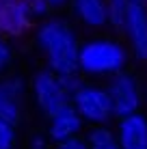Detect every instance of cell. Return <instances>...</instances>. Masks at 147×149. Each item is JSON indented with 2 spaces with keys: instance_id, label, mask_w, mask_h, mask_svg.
Masks as SVG:
<instances>
[{
  "instance_id": "obj_6",
  "label": "cell",
  "mask_w": 147,
  "mask_h": 149,
  "mask_svg": "<svg viewBox=\"0 0 147 149\" xmlns=\"http://www.w3.org/2000/svg\"><path fill=\"white\" fill-rule=\"evenodd\" d=\"M37 17L28 0H0V33L4 39L17 41L33 33Z\"/></svg>"
},
{
  "instance_id": "obj_3",
  "label": "cell",
  "mask_w": 147,
  "mask_h": 149,
  "mask_svg": "<svg viewBox=\"0 0 147 149\" xmlns=\"http://www.w3.org/2000/svg\"><path fill=\"white\" fill-rule=\"evenodd\" d=\"M28 95L45 119L72 104V86H69V82L48 67H39L30 74Z\"/></svg>"
},
{
  "instance_id": "obj_18",
  "label": "cell",
  "mask_w": 147,
  "mask_h": 149,
  "mask_svg": "<svg viewBox=\"0 0 147 149\" xmlns=\"http://www.w3.org/2000/svg\"><path fill=\"white\" fill-rule=\"evenodd\" d=\"M48 145H50L48 134H33V138H30V149H48Z\"/></svg>"
},
{
  "instance_id": "obj_5",
  "label": "cell",
  "mask_w": 147,
  "mask_h": 149,
  "mask_svg": "<svg viewBox=\"0 0 147 149\" xmlns=\"http://www.w3.org/2000/svg\"><path fill=\"white\" fill-rule=\"evenodd\" d=\"M106 89H108V93H110L115 117H117V119H123V117L141 112L143 91H141V82L134 74L121 71V74L113 76V78L106 82Z\"/></svg>"
},
{
  "instance_id": "obj_13",
  "label": "cell",
  "mask_w": 147,
  "mask_h": 149,
  "mask_svg": "<svg viewBox=\"0 0 147 149\" xmlns=\"http://www.w3.org/2000/svg\"><path fill=\"white\" fill-rule=\"evenodd\" d=\"M130 4L132 0H106V7H108V28L115 33H121L123 22L128 17Z\"/></svg>"
},
{
  "instance_id": "obj_12",
  "label": "cell",
  "mask_w": 147,
  "mask_h": 149,
  "mask_svg": "<svg viewBox=\"0 0 147 149\" xmlns=\"http://www.w3.org/2000/svg\"><path fill=\"white\" fill-rule=\"evenodd\" d=\"M87 143L91 149H121L117 130H113L110 125H98V127H89L87 132Z\"/></svg>"
},
{
  "instance_id": "obj_17",
  "label": "cell",
  "mask_w": 147,
  "mask_h": 149,
  "mask_svg": "<svg viewBox=\"0 0 147 149\" xmlns=\"http://www.w3.org/2000/svg\"><path fill=\"white\" fill-rule=\"evenodd\" d=\"M56 149H91L87 138L84 136H78V138H72V141H65V143H59Z\"/></svg>"
},
{
  "instance_id": "obj_14",
  "label": "cell",
  "mask_w": 147,
  "mask_h": 149,
  "mask_svg": "<svg viewBox=\"0 0 147 149\" xmlns=\"http://www.w3.org/2000/svg\"><path fill=\"white\" fill-rule=\"evenodd\" d=\"M67 2L69 0H28L37 22L43 19V17H48V15H52V13H56V11H61L63 7H67Z\"/></svg>"
},
{
  "instance_id": "obj_15",
  "label": "cell",
  "mask_w": 147,
  "mask_h": 149,
  "mask_svg": "<svg viewBox=\"0 0 147 149\" xmlns=\"http://www.w3.org/2000/svg\"><path fill=\"white\" fill-rule=\"evenodd\" d=\"M13 61H15V50H13L11 41L0 37V78L9 76V71L13 67Z\"/></svg>"
},
{
  "instance_id": "obj_20",
  "label": "cell",
  "mask_w": 147,
  "mask_h": 149,
  "mask_svg": "<svg viewBox=\"0 0 147 149\" xmlns=\"http://www.w3.org/2000/svg\"><path fill=\"white\" fill-rule=\"evenodd\" d=\"M0 37H2V33H0Z\"/></svg>"
},
{
  "instance_id": "obj_4",
  "label": "cell",
  "mask_w": 147,
  "mask_h": 149,
  "mask_svg": "<svg viewBox=\"0 0 147 149\" xmlns=\"http://www.w3.org/2000/svg\"><path fill=\"white\" fill-rule=\"evenodd\" d=\"M72 106L89 127L110 125V121L117 119L110 93L106 89V82H95V80L82 78L80 84L72 91Z\"/></svg>"
},
{
  "instance_id": "obj_7",
  "label": "cell",
  "mask_w": 147,
  "mask_h": 149,
  "mask_svg": "<svg viewBox=\"0 0 147 149\" xmlns=\"http://www.w3.org/2000/svg\"><path fill=\"white\" fill-rule=\"evenodd\" d=\"M121 37L132 58L147 63V2H132L121 28Z\"/></svg>"
},
{
  "instance_id": "obj_19",
  "label": "cell",
  "mask_w": 147,
  "mask_h": 149,
  "mask_svg": "<svg viewBox=\"0 0 147 149\" xmlns=\"http://www.w3.org/2000/svg\"><path fill=\"white\" fill-rule=\"evenodd\" d=\"M132 2H147V0H132Z\"/></svg>"
},
{
  "instance_id": "obj_2",
  "label": "cell",
  "mask_w": 147,
  "mask_h": 149,
  "mask_svg": "<svg viewBox=\"0 0 147 149\" xmlns=\"http://www.w3.org/2000/svg\"><path fill=\"white\" fill-rule=\"evenodd\" d=\"M130 58L132 54L123 39L104 33L91 35L82 39V45H80L78 71L84 80L108 82L113 76L128 71Z\"/></svg>"
},
{
  "instance_id": "obj_9",
  "label": "cell",
  "mask_w": 147,
  "mask_h": 149,
  "mask_svg": "<svg viewBox=\"0 0 147 149\" xmlns=\"http://www.w3.org/2000/svg\"><path fill=\"white\" fill-rule=\"evenodd\" d=\"M69 15L78 26L91 30V33H102L108 28V7L106 0H69L67 2Z\"/></svg>"
},
{
  "instance_id": "obj_16",
  "label": "cell",
  "mask_w": 147,
  "mask_h": 149,
  "mask_svg": "<svg viewBox=\"0 0 147 149\" xmlns=\"http://www.w3.org/2000/svg\"><path fill=\"white\" fill-rule=\"evenodd\" d=\"M17 145V125L0 119V149H15Z\"/></svg>"
},
{
  "instance_id": "obj_1",
  "label": "cell",
  "mask_w": 147,
  "mask_h": 149,
  "mask_svg": "<svg viewBox=\"0 0 147 149\" xmlns=\"http://www.w3.org/2000/svg\"><path fill=\"white\" fill-rule=\"evenodd\" d=\"M33 41L39 58L43 61V67L56 71L65 80L82 78L78 71L82 39L78 35L76 24L69 17L61 13H52L39 19L33 30Z\"/></svg>"
},
{
  "instance_id": "obj_11",
  "label": "cell",
  "mask_w": 147,
  "mask_h": 149,
  "mask_svg": "<svg viewBox=\"0 0 147 149\" xmlns=\"http://www.w3.org/2000/svg\"><path fill=\"white\" fill-rule=\"evenodd\" d=\"M121 149H147V117L143 112L117 119Z\"/></svg>"
},
{
  "instance_id": "obj_8",
  "label": "cell",
  "mask_w": 147,
  "mask_h": 149,
  "mask_svg": "<svg viewBox=\"0 0 147 149\" xmlns=\"http://www.w3.org/2000/svg\"><path fill=\"white\" fill-rule=\"evenodd\" d=\"M28 97V80L17 74L0 78V119H7L17 125L24 117Z\"/></svg>"
},
{
  "instance_id": "obj_10",
  "label": "cell",
  "mask_w": 147,
  "mask_h": 149,
  "mask_svg": "<svg viewBox=\"0 0 147 149\" xmlns=\"http://www.w3.org/2000/svg\"><path fill=\"white\" fill-rule=\"evenodd\" d=\"M84 125H87V123L82 121V117L69 104V106H65L63 110H59L56 115L48 117V136H50V141H52L54 145H59V143L78 138L82 134Z\"/></svg>"
}]
</instances>
